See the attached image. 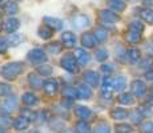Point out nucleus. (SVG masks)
<instances>
[{"label":"nucleus","instance_id":"nucleus-1","mask_svg":"<svg viewBox=\"0 0 153 133\" xmlns=\"http://www.w3.org/2000/svg\"><path fill=\"white\" fill-rule=\"evenodd\" d=\"M24 72V64L22 61H12V63H8L5 65L1 67L0 69V76L3 79L8 80V81H13L17 76H20Z\"/></svg>","mask_w":153,"mask_h":133},{"label":"nucleus","instance_id":"nucleus-2","mask_svg":"<svg viewBox=\"0 0 153 133\" xmlns=\"http://www.w3.org/2000/svg\"><path fill=\"white\" fill-rule=\"evenodd\" d=\"M60 67L65 69L69 73H77L79 72V64L76 61L75 56L72 53H65L60 60Z\"/></svg>","mask_w":153,"mask_h":133},{"label":"nucleus","instance_id":"nucleus-3","mask_svg":"<svg viewBox=\"0 0 153 133\" xmlns=\"http://www.w3.org/2000/svg\"><path fill=\"white\" fill-rule=\"evenodd\" d=\"M27 59L32 64H44L47 61V53L42 48H33L27 53Z\"/></svg>","mask_w":153,"mask_h":133},{"label":"nucleus","instance_id":"nucleus-4","mask_svg":"<svg viewBox=\"0 0 153 133\" xmlns=\"http://www.w3.org/2000/svg\"><path fill=\"white\" fill-rule=\"evenodd\" d=\"M99 17L101 22L108 23V24H114V23H117L120 20V16L112 10H100Z\"/></svg>","mask_w":153,"mask_h":133},{"label":"nucleus","instance_id":"nucleus-5","mask_svg":"<svg viewBox=\"0 0 153 133\" xmlns=\"http://www.w3.org/2000/svg\"><path fill=\"white\" fill-rule=\"evenodd\" d=\"M131 91L132 94L136 97H143L146 93V85L143 80H133L131 84Z\"/></svg>","mask_w":153,"mask_h":133},{"label":"nucleus","instance_id":"nucleus-6","mask_svg":"<svg viewBox=\"0 0 153 133\" xmlns=\"http://www.w3.org/2000/svg\"><path fill=\"white\" fill-rule=\"evenodd\" d=\"M71 22H72V24L75 25V28H77V29L87 28V27H89V24H91V19L84 13H80V15L73 16Z\"/></svg>","mask_w":153,"mask_h":133},{"label":"nucleus","instance_id":"nucleus-7","mask_svg":"<svg viewBox=\"0 0 153 133\" xmlns=\"http://www.w3.org/2000/svg\"><path fill=\"white\" fill-rule=\"evenodd\" d=\"M97 43L99 41L96 39L93 32H84L83 36H81V45H83V48H95Z\"/></svg>","mask_w":153,"mask_h":133},{"label":"nucleus","instance_id":"nucleus-8","mask_svg":"<svg viewBox=\"0 0 153 133\" xmlns=\"http://www.w3.org/2000/svg\"><path fill=\"white\" fill-rule=\"evenodd\" d=\"M73 56H75V59H76L79 65H87L91 60L89 53L83 48H76L75 51H73Z\"/></svg>","mask_w":153,"mask_h":133},{"label":"nucleus","instance_id":"nucleus-9","mask_svg":"<svg viewBox=\"0 0 153 133\" xmlns=\"http://www.w3.org/2000/svg\"><path fill=\"white\" fill-rule=\"evenodd\" d=\"M61 43H63V45L67 47V48H72V47H75L76 43H77V37H76V35L73 33V32L65 31L61 33Z\"/></svg>","mask_w":153,"mask_h":133},{"label":"nucleus","instance_id":"nucleus-10","mask_svg":"<svg viewBox=\"0 0 153 133\" xmlns=\"http://www.w3.org/2000/svg\"><path fill=\"white\" fill-rule=\"evenodd\" d=\"M83 79L89 87H93V88L97 87L99 82H100V76H99L97 72H95V71H87V72H84Z\"/></svg>","mask_w":153,"mask_h":133},{"label":"nucleus","instance_id":"nucleus-11","mask_svg":"<svg viewBox=\"0 0 153 133\" xmlns=\"http://www.w3.org/2000/svg\"><path fill=\"white\" fill-rule=\"evenodd\" d=\"M43 89L45 91V93L49 94V96H55V94L59 92V84L55 79H47L45 81L43 82Z\"/></svg>","mask_w":153,"mask_h":133},{"label":"nucleus","instance_id":"nucleus-12","mask_svg":"<svg viewBox=\"0 0 153 133\" xmlns=\"http://www.w3.org/2000/svg\"><path fill=\"white\" fill-rule=\"evenodd\" d=\"M113 79H111L109 76L104 77L102 80V85H101V94L104 99H111L112 97V91H113V85H112Z\"/></svg>","mask_w":153,"mask_h":133},{"label":"nucleus","instance_id":"nucleus-13","mask_svg":"<svg viewBox=\"0 0 153 133\" xmlns=\"http://www.w3.org/2000/svg\"><path fill=\"white\" fill-rule=\"evenodd\" d=\"M20 27V22L16 19V17H10V19H7L4 22V24H3V29H4L5 32H8V33H13V32H16L17 29H19Z\"/></svg>","mask_w":153,"mask_h":133},{"label":"nucleus","instance_id":"nucleus-14","mask_svg":"<svg viewBox=\"0 0 153 133\" xmlns=\"http://www.w3.org/2000/svg\"><path fill=\"white\" fill-rule=\"evenodd\" d=\"M16 106H17V99L15 96H10L8 99H5L4 101L0 104V109H1L3 112H5V113H8V112L13 111Z\"/></svg>","mask_w":153,"mask_h":133},{"label":"nucleus","instance_id":"nucleus-15","mask_svg":"<svg viewBox=\"0 0 153 133\" xmlns=\"http://www.w3.org/2000/svg\"><path fill=\"white\" fill-rule=\"evenodd\" d=\"M43 23L45 25H48L49 28L56 29V31H60L63 28V20L57 19V17H51V16H44Z\"/></svg>","mask_w":153,"mask_h":133},{"label":"nucleus","instance_id":"nucleus-16","mask_svg":"<svg viewBox=\"0 0 153 133\" xmlns=\"http://www.w3.org/2000/svg\"><path fill=\"white\" fill-rule=\"evenodd\" d=\"M112 85H113V91H117V92L124 91L126 87V77L123 75L116 76V77L113 79V81H112Z\"/></svg>","mask_w":153,"mask_h":133},{"label":"nucleus","instance_id":"nucleus-17","mask_svg":"<svg viewBox=\"0 0 153 133\" xmlns=\"http://www.w3.org/2000/svg\"><path fill=\"white\" fill-rule=\"evenodd\" d=\"M22 100L27 106H35V105L39 104V99H37V96L32 92H25L22 96Z\"/></svg>","mask_w":153,"mask_h":133},{"label":"nucleus","instance_id":"nucleus-18","mask_svg":"<svg viewBox=\"0 0 153 133\" xmlns=\"http://www.w3.org/2000/svg\"><path fill=\"white\" fill-rule=\"evenodd\" d=\"M77 94H79V99H83V100H88L92 97V91L91 88L88 87V84H80L77 88Z\"/></svg>","mask_w":153,"mask_h":133},{"label":"nucleus","instance_id":"nucleus-19","mask_svg":"<svg viewBox=\"0 0 153 133\" xmlns=\"http://www.w3.org/2000/svg\"><path fill=\"white\" fill-rule=\"evenodd\" d=\"M37 36H39L40 39H43V40H48V39H51V37L53 36V29L44 24V25L37 28Z\"/></svg>","mask_w":153,"mask_h":133},{"label":"nucleus","instance_id":"nucleus-20","mask_svg":"<svg viewBox=\"0 0 153 133\" xmlns=\"http://www.w3.org/2000/svg\"><path fill=\"white\" fill-rule=\"evenodd\" d=\"M128 116H129L128 111L124 108H114V109H112V112H111V117L113 120L121 121V120H125Z\"/></svg>","mask_w":153,"mask_h":133},{"label":"nucleus","instance_id":"nucleus-21","mask_svg":"<svg viewBox=\"0 0 153 133\" xmlns=\"http://www.w3.org/2000/svg\"><path fill=\"white\" fill-rule=\"evenodd\" d=\"M29 123H31V121H29L28 119H25L24 116H20L13 121L12 125L16 131H25V129L29 126Z\"/></svg>","mask_w":153,"mask_h":133},{"label":"nucleus","instance_id":"nucleus-22","mask_svg":"<svg viewBox=\"0 0 153 133\" xmlns=\"http://www.w3.org/2000/svg\"><path fill=\"white\" fill-rule=\"evenodd\" d=\"M75 113H76V116L80 117L81 120H87V119H89V117L92 116V112H91V109L88 108V106H84V105L76 106Z\"/></svg>","mask_w":153,"mask_h":133},{"label":"nucleus","instance_id":"nucleus-23","mask_svg":"<svg viewBox=\"0 0 153 133\" xmlns=\"http://www.w3.org/2000/svg\"><path fill=\"white\" fill-rule=\"evenodd\" d=\"M126 59H128L131 63H139L141 60V52L137 48L126 49Z\"/></svg>","mask_w":153,"mask_h":133},{"label":"nucleus","instance_id":"nucleus-24","mask_svg":"<svg viewBox=\"0 0 153 133\" xmlns=\"http://www.w3.org/2000/svg\"><path fill=\"white\" fill-rule=\"evenodd\" d=\"M108 5L112 11H116V12H123L126 8L124 0H108Z\"/></svg>","mask_w":153,"mask_h":133},{"label":"nucleus","instance_id":"nucleus-25","mask_svg":"<svg viewBox=\"0 0 153 133\" xmlns=\"http://www.w3.org/2000/svg\"><path fill=\"white\" fill-rule=\"evenodd\" d=\"M140 17L148 24H153V10L151 8H141L139 11Z\"/></svg>","mask_w":153,"mask_h":133},{"label":"nucleus","instance_id":"nucleus-26","mask_svg":"<svg viewBox=\"0 0 153 133\" xmlns=\"http://www.w3.org/2000/svg\"><path fill=\"white\" fill-rule=\"evenodd\" d=\"M124 37H125V40L128 41V43L137 44V43H140V40H141V33H139V32H134V31H129V29H128V31L125 32Z\"/></svg>","mask_w":153,"mask_h":133},{"label":"nucleus","instance_id":"nucleus-27","mask_svg":"<svg viewBox=\"0 0 153 133\" xmlns=\"http://www.w3.org/2000/svg\"><path fill=\"white\" fill-rule=\"evenodd\" d=\"M117 101L121 105H132L134 103V97L132 93L124 92V93H120V96L117 97Z\"/></svg>","mask_w":153,"mask_h":133},{"label":"nucleus","instance_id":"nucleus-28","mask_svg":"<svg viewBox=\"0 0 153 133\" xmlns=\"http://www.w3.org/2000/svg\"><path fill=\"white\" fill-rule=\"evenodd\" d=\"M28 82L32 88H35V89H37V88H40L43 85L39 73H29L28 75Z\"/></svg>","mask_w":153,"mask_h":133},{"label":"nucleus","instance_id":"nucleus-29","mask_svg":"<svg viewBox=\"0 0 153 133\" xmlns=\"http://www.w3.org/2000/svg\"><path fill=\"white\" fill-rule=\"evenodd\" d=\"M3 10L5 11V13L8 15H16L17 12H19V5L16 4L15 1H7L4 3V5H3Z\"/></svg>","mask_w":153,"mask_h":133},{"label":"nucleus","instance_id":"nucleus-30","mask_svg":"<svg viewBox=\"0 0 153 133\" xmlns=\"http://www.w3.org/2000/svg\"><path fill=\"white\" fill-rule=\"evenodd\" d=\"M61 94L68 100H75L79 97L77 89H75V88H72V87H65L63 91H61Z\"/></svg>","mask_w":153,"mask_h":133},{"label":"nucleus","instance_id":"nucleus-31","mask_svg":"<svg viewBox=\"0 0 153 133\" xmlns=\"http://www.w3.org/2000/svg\"><path fill=\"white\" fill-rule=\"evenodd\" d=\"M7 43H8V45H11V47H16V45H19V44L24 43V36H23V35H11V36H8Z\"/></svg>","mask_w":153,"mask_h":133},{"label":"nucleus","instance_id":"nucleus-32","mask_svg":"<svg viewBox=\"0 0 153 133\" xmlns=\"http://www.w3.org/2000/svg\"><path fill=\"white\" fill-rule=\"evenodd\" d=\"M76 131L77 133H91V125L85 120H80L76 124Z\"/></svg>","mask_w":153,"mask_h":133},{"label":"nucleus","instance_id":"nucleus-33","mask_svg":"<svg viewBox=\"0 0 153 133\" xmlns=\"http://www.w3.org/2000/svg\"><path fill=\"white\" fill-rule=\"evenodd\" d=\"M128 29L129 31H134V32H139V33H143L144 32V24L140 22V20H133V22L129 23Z\"/></svg>","mask_w":153,"mask_h":133},{"label":"nucleus","instance_id":"nucleus-34","mask_svg":"<svg viewBox=\"0 0 153 133\" xmlns=\"http://www.w3.org/2000/svg\"><path fill=\"white\" fill-rule=\"evenodd\" d=\"M141 133H153V121H144L139 125Z\"/></svg>","mask_w":153,"mask_h":133},{"label":"nucleus","instance_id":"nucleus-35","mask_svg":"<svg viewBox=\"0 0 153 133\" xmlns=\"http://www.w3.org/2000/svg\"><path fill=\"white\" fill-rule=\"evenodd\" d=\"M52 72H53V68L51 65H47V64H40L37 68V73L40 76H49Z\"/></svg>","mask_w":153,"mask_h":133},{"label":"nucleus","instance_id":"nucleus-36","mask_svg":"<svg viewBox=\"0 0 153 133\" xmlns=\"http://www.w3.org/2000/svg\"><path fill=\"white\" fill-rule=\"evenodd\" d=\"M114 132L116 133H132L133 132V128L128 124H117L114 126Z\"/></svg>","mask_w":153,"mask_h":133},{"label":"nucleus","instance_id":"nucleus-37","mask_svg":"<svg viewBox=\"0 0 153 133\" xmlns=\"http://www.w3.org/2000/svg\"><path fill=\"white\" fill-rule=\"evenodd\" d=\"M49 126H51V129L55 132H61L65 129V124L60 120H53L52 123H49Z\"/></svg>","mask_w":153,"mask_h":133},{"label":"nucleus","instance_id":"nucleus-38","mask_svg":"<svg viewBox=\"0 0 153 133\" xmlns=\"http://www.w3.org/2000/svg\"><path fill=\"white\" fill-rule=\"evenodd\" d=\"M93 133H111V126L105 123H100L93 128Z\"/></svg>","mask_w":153,"mask_h":133},{"label":"nucleus","instance_id":"nucleus-39","mask_svg":"<svg viewBox=\"0 0 153 133\" xmlns=\"http://www.w3.org/2000/svg\"><path fill=\"white\" fill-rule=\"evenodd\" d=\"M93 33H95V36H96V39H97L99 43L105 41L107 40V37H108V33H107V31H105L104 28H97Z\"/></svg>","mask_w":153,"mask_h":133},{"label":"nucleus","instance_id":"nucleus-40","mask_svg":"<svg viewBox=\"0 0 153 133\" xmlns=\"http://www.w3.org/2000/svg\"><path fill=\"white\" fill-rule=\"evenodd\" d=\"M95 59L97 61H105L108 59V51L104 48H100L95 52Z\"/></svg>","mask_w":153,"mask_h":133},{"label":"nucleus","instance_id":"nucleus-41","mask_svg":"<svg viewBox=\"0 0 153 133\" xmlns=\"http://www.w3.org/2000/svg\"><path fill=\"white\" fill-rule=\"evenodd\" d=\"M13 91V88L11 85H8L7 82H0V96H8Z\"/></svg>","mask_w":153,"mask_h":133},{"label":"nucleus","instance_id":"nucleus-42","mask_svg":"<svg viewBox=\"0 0 153 133\" xmlns=\"http://www.w3.org/2000/svg\"><path fill=\"white\" fill-rule=\"evenodd\" d=\"M47 48H48V51L51 53H53V55H56V53H60L61 52V43H59V41H53V43L48 44V45H47Z\"/></svg>","mask_w":153,"mask_h":133},{"label":"nucleus","instance_id":"nucleus-43","mask_svg":"<svg viewBox=\"0 0 153 133\" xmlns=\"http://www.w3.org/2000/svg\"><path fill=\"white\" fill-rule=\"evenodd\" d=\"M129 117H131L132 123L134 124H141V120H143V116H141V113L139 111H133L129 113Z\"/></svg>","mask_w":153,"mask_h":133},{"label":"nucleus","instance_id":"nucleus-44","mask_svg":"<svg viewBox=\"0 0 153 133\" xmlns=\"http://www.w3.org/2000/svg\"><path fill=\"white\" fill-rule=\"evenodd\" d=\"M137 111L141 113V116L143 117H149V116H152V109L149 108L148 105H141V106H139V109Z\"/></svg>","mask_w":153,"mask_h":133},{"label":"nucleus","instance_id":"nucleus-45","mask_svg":"<svg viewBox=\"0 0 153 133\" xmlns=\"http://www.w3.org/2000/svg\"><path fill=\"white\" fill-rule=\"evenodd\" d=\"M8 49V43L7 40L4 39H0V53H4Z\"/></svg>","mask_w":153,"mask_h":133},{"label":"nucleus","instance_id":"nucleus-46","mask_svg":"<svg viewBox=\"0 0 153 133\" xmlns=\"http://www.w3.org/2000/svg\"><path fill=\"white\" fill-rule=\"evenodd\" d=\"M10 119H8V116H1L0 117V125H4V126H7V125H10Z\"/></svg>","mask_w":153,"mask_h":133},{"label":"nucleus","instance_id":"nucleus-47","mask_svg":"<svg viewBox=\"0 0 153 133\" xmlns=\"http://www.w3.org/2000/svg\"><path fill=\"white\" fill-rule=\"evenodd\" d=\"M101 71L105 73H111L112 72V67L108 65V64H104V65H101Z\"/></svg>","mask_w":153,"mask_h":133},{"label":"nucleus","instance_id":"nucleus-48","mask_svg":"<svg viewBox=\"0 0 153 133\" xmlns=\"http://www.w3.org/2000/svg\"><path fill=\"white\" fill-rule=\"evenodd\" d=\"M145 79L153 81V69H148V71H146V73H145Z\"/></svg>","mask_w":153,"mask_h":133},{"label":"nucleus","instance_id":"nucleus-49","mask_svg":"<svg viewBox=\"0 0 153 133\" xmlns=\"http://www.w3.org/2000/svg\"><path fill=\"white\" fill-rule=\"evenodd\" d=\"M144 3L146 5H153V0H144Z\"/></svg>","mask_w":153,"mask_h":133},{"label":"nucleus","instance_id":"nucleus-50","mask_svg":"<svg viewBox=\"0 0 153 133\" xmlns=\"http://www.w3.org/2000/svg\"><path fill=\"white\" fill-rule=\"evenodd\" d=\"M149 105H153V94H151V96H149Z\"/></svg>","mask_w":153,"mask_h":133},{"label":"nucleus","instance_id":"nucleus-51","mask_svg":"<svg viewBox=\"0 0 153 133\" xmlns=\"http://www.w3.org/2000/svg\"><path fill=\"white\" fill-rule=\"evenodd\" d=\"M29 133H42V132H39V131H32V132H29Z\"/></svg>","mask_w":153,"mask_h":133},{"label":"nucleus","instance_id":"nucleus-52","mask_svg":"<svg viewBox=\"0 0 153 133\" xmlns=\"http://www.w3.org/2000/svg\"><path fill=\"white\" fill-rule=\"evenodd\" d=\"M151 94H153V85L151 87Z\"/></svg>","mask_w":153,"mask_h":133},{"label":"nucleus","instance_id":"nucleus-53","mask_svg":"<svg viewBox=\"0 0 153 133\" xmlns=\"http://www.w3.org/2000/svg\"><path fill=\"white\" fill-rule=\"evenodd\" d=\"M65 133H75V132H72V131H68V132H65Z\"/></svg>","mask_w":153,"mask_h":133},{"label":"nucleus","instance_id":"nucleus-54","mask_svg":"<svg viewBox=\"0 0 153 133\" xmlns=\"http://www.w3.org/2000/svg\"><path fill=\"white\" fill-rule=\"evenodd\" d=\"M0 1H3V0H0Z\"/></svg>","mask_w":153,"mask_h":133},{"label":"nucleus","instance_id":"nucleus-55","mask_svg":"<svg viewBox=\"0 0 153 133\" xmlns=\"http://www.w3.org/2000/svg\"><path fill=\"white\" fill-rule=\"evenodd\" d=\"M4 133H7V132H4Z\"/></svg>","mask_w":153,"mask_h":133},{"label":"nucleus","instance_id":"nucleus-56","mask_svg":"<svg viewBox=\"0 0 153 133\" xmlns=\"http://www.w3.org/2000/svg\"><path fill=\"white\" fill-rule=\"evenodd\" d=\"M19 1H20V0H19Z\"/></svg>","mask_w":153,"mask_h":133}]
</instances>
